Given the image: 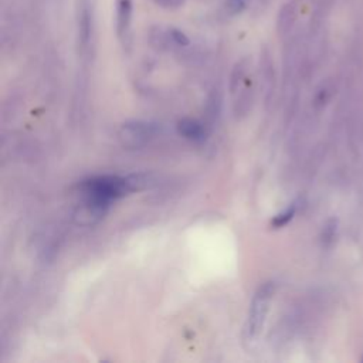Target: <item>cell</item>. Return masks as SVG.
Here are the masks:
<instances>
[{"mask_svg": "<svg viewBox=\"0 0 363 363\" xmlns=\"http://www.w3.org/2000/svg\"><path fill=\"white\" fill-rule=\"evenodd\" d=\"M155 184L150 173H132L126 176L101 174L82 180L78 184L79 207L75 213L81 224H92L104 217L112 203L133 191Z\"/></svg>", "mask_w": 363, "mask_h": 363, "instance_id": "obj_1", "label": "cell"}, {"mask_svg": "<svg viewBox=\"0 0 363 363\" xmlns=\"http://www.w3.org/2000/svg\"><path fill=\"white\" fill-rule=\"evenodd\" d=\"M274 295V284L272 282H265L258 286L255 294L252 295L245 326H244V339L247 342L255 340L259 333L264 329L265 320H267V313L269 309V302Z\"/></svg>", "mask_w": 363, "mask_h": 363, "instance_id": "obj_2", "label": "cell"}, {"mask_svg": "<svg viewBox=\"0 0 363 363\" xmlns=\"http://www.w3.org/2000/svg\"><path fill=\"white\" fill-rule=\"evenodd\" d=\"M77 44L81 58L86 60L94 52L95 44V17L91 0L77 3Z\"/></svg>", "mask_w": 363, "mask_h": 363, "instance_id": "obj_3", "label": "cell"}, {"mask_svg": "<svg viewBox=\"0 0 363 363\" xmlns=\"http://www.w3.org/2000/svg\"><path fill=\"white\" fill-rule=\"evenodd\" d=\"M160 126L147 121H128L119 129V139L128 147H142L157 136Z\"/></svg>", "mask_w": 363, "mask_h": 363, "instance_id": "obj_4", "label": "cell"}, {"mask_svg": "<svg viewBox=\"0 0 363 363\" xmlns=\"http://www.w3.org/2000/svg\"><path fill=\"white\" fill-rule=\"evenodd\" d=\"M150 41L159 48H186L191 43L184 31L172 26L153 27L150 30Z\"/></svg>", "mask_w": 363, "mask_h": 363, "instance_id": "obj_5", "label": "cell"}, {"mask_svg": "<svg viewBox=\"0 0 363 363\" xmlns=\"http://www.w3.org/2000/svg\"><path fill=\"white\" fill-rule=\"evenodd\" d=\"M133 17V1L132 0H116L115 3V28L121 43L126 44L130 37Z\"/></svg>", "mask_w": 363, "mask_h": 363, "instance_id": "obj_6", "label": "cell"}, {"mask_svg": "<svg viewBox=\"0 0 363 363\" xmlns=\"http://www.w3.org/2000/svg\"><path fill=\"white\" fill-rule=\"evenodd\" d=\"M177 132L180 136H183L187 140L191 142H203L206 139V128L203 126L201 122L191 119V118H184L179 121L177 123Z\"/></svg>", "mask_w": 363, "mask_h": 363, "instance_id": "obj_7", "label": "cell"}, {"mask_svg": "<svg viewBox=\"0 0 363 363\" xmlns=\"http://www.w3.org/2000/svg\"><path fill=\"white\" fill-rule=\"evenodd\" d=\"M251 4V0H223L220 11L224 17H235L247 10Z\"/></svg>", "mask_w": 363, "mask_h": 363, "instance_id": "obj_8", "label": "cell"}, {"mask_svg": "<svg viewBox=\"0 0 363 363\" xmlns=\"http://www.w3.org/2000/svg\"><path fill=\"white\" fill-rule=\"evenodd\" d=\"M296 210H298V204L296 203H292L291 206H288L285 210L279 211L277 216H274V218L271 220L269 225L271 228H282L285 227L296 214Z\"/></svg>", "mask_w": 363, "mask_h": 363, "instance_id": "obj_9", "label": "cell"}, {"mask_svg": "<svg viewBox=\"0 0 363 363\" xmlns=\"http://www.w3.org/2000/svg\"><path fill=\"white\" fill-rule=\"evenodd\" d=\"M157 6H160L162 9H167V10H173V9H179L184 0H153Z\"/></svg>", "mask_w": 363, "mask_h": 363, "instance_id": "obj_10", "label": "cell"}]
</instances>
